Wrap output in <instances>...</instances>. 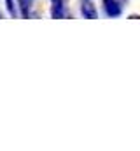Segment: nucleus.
<instances>
[{
	"instance_id": "nucleus-1",
	"label": "nucleus",
	"mask_w": 140,
	"mask_h": 151,
	"mask_svg": "<svg viewBox=\"0 0 140 151\" xmlns=\"http://www.w3.org/2000/svg\"><path fill=\"white\" fill-rule=\"evenodd\" d=\"M104 9L109 18H117L123 12V4L119 0H104Z\"/></svg>"
},
{
	"instance_id": "nucleus-2",
	"label": "nucleus",
	"mask_w": 140,
	"mask_h": 151,
	"mask_svg": "<svg viewBox=\"0 0 140 151\" xmlns=\"http://www.w3.org/2000/svg\"><path fill=\"white\" fill-rule=\"evenodd\" d=\"M53 5H51V16L54 19L58 18H65L67 16V11H65V2L63 0H51Z\"/></svg>"
},
{
	"instance_id": "nucleus-3",
	"label": "nucleus",
	"mask_w": 140,
	"mask_h": 151,
	"mask_svg": "<svg viewBox=\"0 0 140 151\" xmlns=\"http://www.w3.org/2000/svg\"><path fill=\"white\" fill-rule=\"evenodd\" d=\"M81 14H82L84 18H89V19H96V18H98V12H96L93 2H89V0L82 2V5H81Z\"/></svg>"
},
{
	"instance_id": "nucleus-4",
	"label": "nucleus",
	"mask_w": 140,
	"mask_h": 151,
	"mask_svg": "<svg viewBox=\"0 0 140 151\" xmlns=\"http://www.w3.org/2000/svg\"><path fill=\"white\" fill-rule=\"evenodd\" d=\"M19 2V9H21V16L28 18L30 16V7H32V0H18Z\"/></svg>"
},
{
	"instance_id": "nucleus-5",
	"label": "nucleus",
	"mask_w": 140,
	"mask_h": 151,
	"mask_svg": "<svg viewBox=\"0 0 140 151\" xmlns=\"http://www.w3.org/2000/svg\"><path fill=\"white\" fill-rule=\"evenodd\" d=\"M5 2H7V9H9L11 16H16L18 11H16V7H14V2H12V0H5Z\"/></svg>"
}]
</instances>
